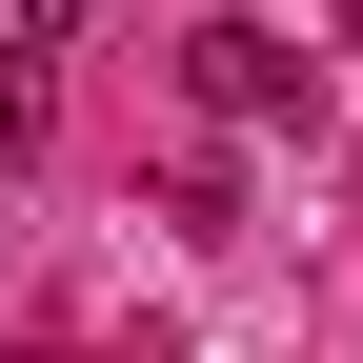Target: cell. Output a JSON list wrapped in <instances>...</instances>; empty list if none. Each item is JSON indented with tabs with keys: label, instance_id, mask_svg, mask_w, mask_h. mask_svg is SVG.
<instances>
[{
	"label": "cell",
	"instance_id": "4",
	"mask_svg": "<svg viewBox=\"0 0 363 363\" xmlns=\"http://www.w3.org/2000/svg\"><path fill=\"white\" fill-rule=\"evenodd\" d=\"M0 363H81V343H0Z\"/></svg>",
	"mask_w": 363,
	"mask_h": 363
},
{
	"label": "cell",
	"instance_id": "2",
	"mask_svg": "<svg viewBox=\"0 0 363 363\" xmlns=\"http://www.w3.org/2000/svg\"><path fill=\"white\" fill-rule=\"evenodd\" d=\"M61 142V61H0V162H40Z\"/></svg>",
	"mask_w": 363,
	"mask_h": 363
},
{
	"label": "cell",
	"instance_id": "3",
	"mask_svg": "<svg viewBox=\"0 0 363 363\" xmlns=\"http://www.w3.org/2000/svg\"><path fill=\"white\" fill-rule=\"evenodd\" d=\"M81 40V0H0V61H61Z\"/></svg>",
	"mask_w": 363,
	"mask_h": 363
},
{
	"label": "cell",
	"instance_id": "5",
	"mask_svg": "<svg viewBox=\"0 0 363 363\" xmlns=\"http://www.w3.org/2000/svg\"><path fill=\"white\" fill-rule=\"evenodd\" d=\"M0 262H21V222H0Z\"/></svg>",
	"mask_w": 363,
	"mask_h": 363
},
{
	"label": "cell",
	"instance_id": "1",
	"mask_svg": "<svg viewBox=\"0 0 363 363\" xmlns=\"http://www.w3.org/2000/svg\"><path fill=\"white\" fill-rule=\"evenodd\" d=\"M182 101H222V121H323V61H303L283 21H202V40H182Z\"/></svg>",
	"mask_w": 363,
	"mask_h": 363
}]
</instances>
